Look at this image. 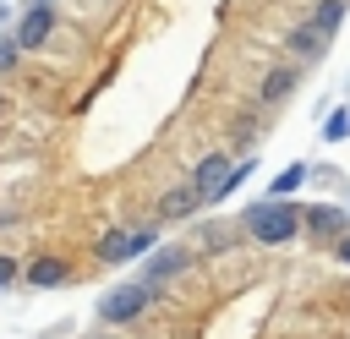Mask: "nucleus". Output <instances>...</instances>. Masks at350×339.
Wrapping results in <instances>:
<instances>
[{
	"label": "nucleus",
	"instance_id": "nucleus-1",
	"mask_svg": "<svg viewBox=\"0 0 350 339\" xmlns=\"http://www.w3.org/2000/svg\"><path fill=\"white\" fill-rule=\"evenodd\" d=\"M241 230H246L257 246H290V241L301 235V208L284 202V197L246 202V208H241Z\"/></svg>",
	"mask_w": 350,
	"mask_h": 339
},
{
	"label": "nucleus",
	"instance_id": "nucleus-2",
	"mask_svg": "<svg viewBox=\"0 0 350 339\" xmlns=\"http://www.w3.org/2000/svg\"><path fill=\"white\" fill-rule=\"evenodd\" d=\"M153 301H159L153 284H120V290H109V295L98 301V317H104V323H137Z\"/></svg>",
	"mask_w": 350,
	"mask_h": 339
},
{
	"label": "nucleus",
	"instance_id": "nucleus-3",
	"mask_svg": "<svg viewBox=\"0 0 350 339\" xmlns=\"http://www.w3.org/2000/svg\"><path fill=\"white\" fill-rule=\"evenodd\" d=\"M60 27V16H55V5H27L22 11V22L11 27V44L16 49H38V44H49V33Z\"/></svg>",
	"mask_w": 350,
	"mask_h": 339
},
{
	"label": "nucleus",
	"instance_id": "nucleus-4",
	"mask_svg": "<svg viewBox=\"0 0 350 339\" xmlns=\"http://www.w3.org/2000/svg\"><path fill=\"white\" fill-rule=\"evenodd\" d=\"M197 262V246H159L153 257H148V273H142V284H153V290H164L175 273H186Z\"/></svg>",
	"mask_w": 350,
	"mask_h": 339
},
{
	"label": "nucleus",
	"instance_id": "nucleus-5",
	"mask_svg": "<svg viewBox=\"0 0 350 339\" xmlns=\"http://www.w3.org/2000/svg\"><path fill=\"white\" fill-rule=\"evenodd\" d=\"M66 279H71V262L55 257V252H38V257L22 268V284H27V290H60Z\"/></svg>",
	"mask_w": 350,
	"mask_h": 339
},
{
	"label": "nucleus",
	"instance_id": "nucleus-6",
	"mask_svg": "<svg viewBox=\"0 0 350 339\" xmlns=\"http://www.w3.org/2000/svg\"><path fill=\"white\" fill-rule=\"evenodd\" d=\"M306 230H312L323 246H328V241L339 246V241L350 235V213H345V208H328V202H312V208H306Z\"/></svg>",
	"mask_w": 350,
	"mask_h": 339
},
{
	"label": "nucleus",
	"instance_id": "nucleus-7",
	"mask_svg": "<svg viewBox=\"0 0 350 339\" xmlns=\"http://www.w3.org/2000/svg\"><path fill=\"white\" fill-rule=\"evenodd\" d=\"M230 164H235L230 153H208V159H197V164H191L186 186H191V191H202V208H208V191H213V186H219V180L230 175Z\"/></svg>",
	"mask_w": 350,
	"mask_h": 339
},
{
	"label": "nucleus",
	"instance_id": "nucleus-8",
	"mask_svg": "<svg viewBox=\"0 0 350 339\" xmlns=\"http://www.w3.org/2000/svg\"><path fill=\"white\" fill-rule=\"evenodd\" d=\"M197 208H202V191H191V186H175V191H164V197H159V208H153V224L186 219V213H197Z\"/></svg>",
	"mask_w": 350,
	"mask_h": 339
},
{
	"label": "nucleus",
	"instance_id": "nucleus-9",
	"mask_svg": "<svg viewBox=\"0 0 350 339\" xmlns=\"http://www.w3.org/2000/svg\"><path fill=\"white\" fill-rule=\"evenodd\" d=\"M295 82H301V71L284 60V66H273L268 77H262V87H257V104H279V98H290L295 93Z\"/></svg>",
	"mask_w": 350,
	"mask_h": 339
},
{
	"label": "nucleus",
	"instance_id": "nucleus-10",
	"mask_svg": "<svg viewBox=\"0 0 350 339\" xmlns=\"http://www.w3.org/2000/svg\"><path fill=\"white\" fill-rule=\"evenodd\" d=\"M284 49H290L295 60H317V55L328 49V38H323L312 22H306V27H284Z\"/></svg>",
	"mask_w": 350,
	"mask_h": 339
},
{
	"label": "nucleus",
	"instance_id": "nucleus-11",
	"mask_svg": "<svg viewBox=\"0 0 350 339\" xmlns=\"http://www.w3.org/2000/svg\"><path fill=\"white\" fill-rule=\"evenodd\" d=\"M252 175H257V159H235V164H230V175L208 191V208H213V202H230V197L241 191V180H252Z\"/></svg>",
	"mask_w": 350,
	"mask_h": 339
},
{
	"label": "nucleus",
	"instance_id": "nucleus-12",
	"mask_svg": "<svg viewBox=\"0 0 350 339\" xmlns=\"http://www.w3.org/2000/svg\"><path fill=\"white\" fill-rule=\"evenodd\" d=\"M93 257H98V262H131V241H126V230H104L98 246H93Z\"/></svg>",
	"mask_w": 350,
	"mask_h": 339
},
{
	"label": "nucleus",
	"instance_id": "nucleus-13",
	"mask_svg": "<svg viewBox=\"0 0 350 339\" xmlns=\"http://www.w3.org/2000/svg\"><path fill=\"white\" fill-rule=\"evenodd\" d=\"M345 5L350 0H317V11H312V27L334 44V33H339V22H345Z\"/></svg>",
	"mask_w": 350,
	"mask_h": 339
},
{
	"label": "nucleus",
	"instance_id": "nucleus-14",
	"mask_svg": "<svg viewBox=\"0 0 350 339\" xmlns=\"http://www.w3.org/2000/svg\"><path fill=\"white\" fill-rule=\"evenodd\" d=\"M301 180H306V164H290V170H279V175L268 180V197H290Z\"/></svg>",
	"mask_w": 350,
	"mask_h": 339
},
{
	"label": "nucleus",
	"instance_id": "nucleus-15",
	"mask_svg": "<svg viewBox=\"0 0 350 339\" xmlns=\"http://www.w3.org/2000/svg\"><path fill=\"white\" fill-rule=\"evenodd\" d=\"M230 235H241V224H202V230H197V246L224 252V241H230Z\"/></svg>",
	"mask_w": 350,
	"mask_h": 339
},
{
	"label": "nucleus",
	"instance_id": "nucleus-16",
	"mask_svg": "<svg viewBox=\"0 0 350 339\" xmlns=\"http://www.w3.org/2000/svg\"><path fill=\"white\" fill-rule=\"evenodd\" d=\"M345 137H350V115H345V109H334V115L323 120V142H345Z\"/></svg>",
	"mask_w": 350,
	"mask_h": 339
},
{
	"label": "nucleus",
	"instance_id": "nucleus-17",
	"mask_svg": "<svg viewBox=\"0 0 350 339\" xmlns=\"http://www.w3.org/2000/svg\"><path fill=\"white\" fill-rule=\"evenodd\" d=\"M16 279H22V262H16L11 252H0V290H11Z\"/></svg>",
	"mask_w": 350,
	"mask_h": 339
},
{
	"label": "nucleus",
	"instance_id": "nucleus-18",
	"mask_svg": "<svg viewBox=\"0 0 350 339\" xmlns=\"http://www.w3.org/2000/svg\"><path fill=\"white\" fill-rule=\"evenodd\" d=\"M16 60H22V49H16V44H11V38H0V71H11V66H16Z\"/></svg>",
	"mask_w": 350,
	"mask_h": 339
},
{
	"label": "nucleus",
	"instance_id": "nucleus-19",
	"mask_svg": "<svg viewBox=\"0 0 350 339\" xmlns=\"http://www.w3.org/2000/svg\"><path fill=\"white\" fill-rule=\"evenodd\" d=\"M334 252H339V262H350V235H345V241H339Z\"/></svg>",
	"mask_w": 350,
	"mask_h": 339
},
{
	"label": "nucleus",
	"instance_id": "nucleus-20",
	"mask_svg": "<svg viewBox=\"0 0 350 339\" xmlns=\"http://www.w3.org/2000/svg\"><path fill=\"white\" fill-rule=\"evenodd\" d=\"M33 5H55V0H33Z\"/></svg>",
	"mask_w": 350,
	"mask_h": 339
},
{
	"label": "nucleus",
	"instance_id": "nucleus-21",
	"mask_svg": "<svg viewBox=\"0 0 350 339\" xmlns=\"http://www.w3.org/2000/svg\"><path fill=\"white\" fill-rule=\"evenodd\" d=\"M345 213H350V208H345Z\"/></svg>",
	"mask_w": 350,
	"mask_h": 339
}]
</instances>
